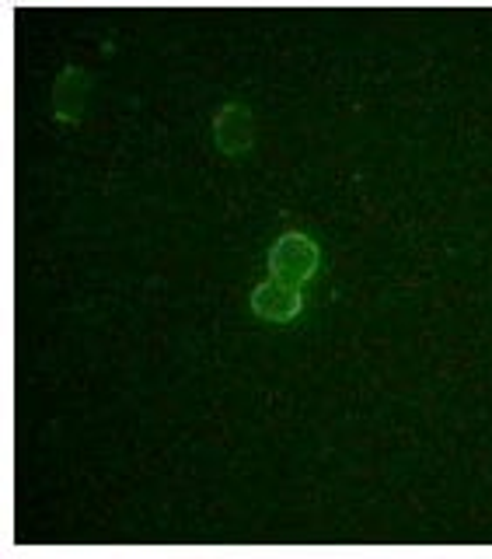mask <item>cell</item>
<instances>
[{"mask_svg":"<svg viewBox=\"0 0 492 559\" xmlns=\"http://www.w3.org/2000/svg\"><path fill=\"white\" fill-rule=\"evenodd\" d=\"M84 98H87V74L81 67H67L57 78V87H52V109H57V119L81 122Z\"/></svg>","mask_w":492,"mask_h":559,"instance_id":"277c9868","label":"cell"},{"mask_svg":"<svg viewBox=\"0 0 492 559\" xmlns=\"http://www.w3.org/2000/svg\"><path fill=\"white\" fill-rule=\"evenodd\" d=\"M214 140L224 154H244L252 147V112L238 102L224 105L214 122Z\"/></svg>","mask_w":492,"mask_h":559,"instance_id":"3957f363","label":"cell"},{"mask_svg":"<svg viewBox=\"0 0 492 559\" xmlns=\"http://www.w3.org/2000/svg\"><path fill=\"white\" fill-rule=\"evenodd\" d=\"M301 308H304L301 290L279 284V280H269V284H259L252 290V311L266 322H290L301 314Z\"/></svg>","mask_w":492,"mask_h":559,"instance_id":"7a4b0ae2","label":"cell"},{"mask_svg":"<svg viewBox=\"0 0 492 559\" xmlns=\"http://www.w3.org/2000/svg\"><path fill=\"white\" fill-rule=\"evenodd\" d=\"M319 270V245H314L308 235H284L269 252V273L279 284H290V287H301L304 280Z\"/></svg>","mask_w":492,"mask_h":559,"instance_id":"6da1fadb","label":"cell"}]
</instances>
